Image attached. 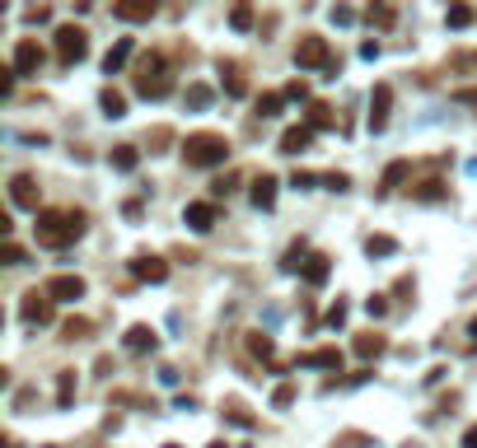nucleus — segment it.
Returning <instances> with one entry per match:
<instances>
[{"mask_svg": "<svg viewBox=\"0 0 477 448\" xmlns=\"http://www.w3.org/2000/svg\"><path fill=\"white\" fill-rule=\"evenodd\" d=\"M84 211H71V206H61V211H38V224H33V234H38V248H71L80 234H84Z\"/></svg>", "mask_w": 477, "mask_h": 448, "instance_id": "1", "label": "nucleus"}, {"mask_svg": "<svg viewBox=\"0 0 477 448\" xmlns=\"http://www.w3.org/2000/svg\"><path fill=\"white\" fill-rule=\"evenodd\" d=\"M183 159H187V168H220V163L230 159V135L192 131L183 140Z\"/></svg>", "mask_w": 477, "mask_h": 448, "instance_id": "2", "label": "nucleus"}, {"mask_svg": "<svg viewBox=\"0 0 477 448\" xmlns=\"http://www.w3.org/2000/svg\"><path fill=\"white\" fill-rule=\"evenodd\" d=\"M136 94H140V98H164V94H169V89H173V75H169V61H164V56L159 52H150V56H140V61H136Z\"/></svg>", "mask_w": 477, "mask_h": 448, "instance_id": "3", "label": "nucleus"}, {"mask_svg": "<svg viewBox=\"0 0 477 448\" xmlns=\"http://www.w3.org/2000/svg\"><path fill=\"white\" fill-rule=\"evenodd\" d=\"M332 61L337 56L328 52V38H318V33H304L295 42V66L299 70H332Z\"/></svg>", "mask_w": 477, "mask_h": 448, "instance_id": "4", "label": "nucleus"}, {"mask_svg": "<svg viewBox=\"0 0 477 448\" xmlns=\"http://www.w3.org/2000/svg\"><path fill=\"white\" fill-rule=\"evenodd\" d=\"M84 56H89V33L80 24H61L56 28V61H61V66H75Z\"/></svg>", "mask_w": 477, "mask_h": 448, "instance_id": "5", "label": "nucleus"}, {"mask_svg": "<svg viewBox=\"0 0 477 448\" xmlns=\"http://www.w3.org/2000/svg\"><path fill=\"white\" fill-rule=\"evenodd\" d=\"M38 196H42V187H38V178H33V173H14V178H10V201H14L19 211H33V215H38Z\"/></svg>", "mask_w": 477, "mask_h": 448, "instance_id": "6", "label": "nucleus"}, {"mask_svg": "<svg viewBox=\"0 0 477 448\" xmlns=\"http://www.w3.org/2000/svg\"><path fill=\"white\" fill-rule=\"evenodd\" d=\"M19 317H24L28 327H42V322H52V294H47V290H28L24 304H19Z\"/></svg>", "mask_w": 477, "mask_h": 448, "instance_id": "7", "label": "nucleus"}, {"mask_svg": "<svg viewBox=\"0 0 477 448\" xmlns=\"http://www.w3.org/2000/svg\"><path fill=\"white\" fill-rule=\"evenodd\" d=\"M132 276L136 280H150V285H164V280H169V262L155 257V252H136L132 257Z\"/></svg>", "mask_w": 477, "mask_h": 448, "instance_id": "8", "label": "nucleus"}, {"mask_svg": "<svg viewBox=\"0 0 477 448\" xmlns=\"http://www.w3.org/2000/svg\"><path fill=\"white\" fill-rule=\"evenodd\" d=\"M10 66H14V75H38V70H42V47H38L33 38H19Z\"/></svg>", "mask_w": 477, "mask_h": 448, "instance_id": "9", "label": "nucleus"}, {"mask_svg": "<svg viewBox=\"0 0 477 448\" xmlns=\"http://www.w3.org/2000/svg\"><path fill=\"white\" fill-rule=\"evenodd\" d=\"M42 290L52 294V304H75V299H84V280L80 276H52Z\"/></svg>", "mask_w": 477, "mask_h": 448, "instance_id": "10", "label": "nucleus"}, {"mask_svg": "<svg viewBox=\"0 0 477 448\" xmlns=\"http://www.w3.org/2000/svg\"><path fill=\"white\" fill-rule=\"evenodd\" d=\"M389 107H393V84H374V94H370V131H384V127H389Z\"/></svg>", "mask_w": 477, "mask_h": 448, "instance_id": "11", "label": "nucleus"}, {"mask_svg": "<svg viewBox=\"0 0 477 448\" xmlns=\"http://www.w3.org/2000/svg\"><path fill=\"white\" fill-rule=\"evenodd\" d=\"M295 365H304V369H332V373H342V350H337V345H318V350H309V355H299Z\"/></svg>", "mask_w": 477, "mask_h": 448, "instance_id": "12", "label": "nucleus"}, {"mask_svg": "<svg viewBox=\"0 0 477 448\" xmlns=\"http://www.w3.org/2000/svg\"><path fill=\"white\" fill-rule=\"evenodd\" d=\"M314 145V127L309 122H299V127H286L281 131V155H304Z\"/></svg>", "mask_w": 477, "mask_h": 448, "instance_id": "13", "label": "nucleus"}, {"mask_svg": "<svg viewBox=\"0 0 477 448\" xmlns=\"http://www.w3.org/2000/svg\"><path fill=\"white\" fill-rule=\"evenodd\" d=\"M112 14L122 24H145V19H155V0H122V5H112Z\"/></svg>", "mask_w": 477, "mask_h": 448, "instance_id": "14", "label": "nucleus"}, {"mask_svg": "<svg viewBox=\"0 0 477 448\" xmlns=\"http://www.w3.org/2000/svg\"><path fill=\"white\" fill-rule=\"evenodd\" d=\"M183 220L197 229V234H206V229L215 224V206H211V201H192V206L183 211Z\"/></svg>", "mask_w": 477, "mask_h": 448, "instance_id": "15", "label": "nucleus"}, {"mask_svg": "<svg viewBox=\"0 0 477 448\" xmlns=\"http://www.w3.org/2000/svg\"><path fill=\"white\" fill-rule=\"evenodd\" d=\"M248 196H253L258 211H271V206H276V178H271V173L253 178V192H248Z\"/></svg>", "mask_w": 477, "mask_h": 448, "instance_id": "16", "label": "nucleus"}, {"mask_svg": "<svg viewBox=\"0 0 477 448\" xmlns=\"http://www.w3.org/2000/svg\"><path fill=\"white\" fill-rule=\"evenodd\" d=\"M159 337H155V327H145V322H136L132 332H127V350L132 355H145V350H155Z\"/></svg>", "mask_w": 477, "mask_h": 448, "instance_id": "17", "label": "nucleus"}, {"mask_svg": "<svg viewBox=\"0 0 477 448\" xmlns=\"http://www.w3.org/2000/svg\"><path fill=\"white\" fill-rule=\"evenodd\" d=\"M132 52H136V38H122V42H117V47L103 56V70H108V75H117V70L132 61Z\"/></svg>", "mask_w": 477, "mask_h": 448, "instance_id": "18", "label": "nucleus"}, {"mask_svg": "<svg viewBox=\"0 0 477 448\" xmlns=\"http://www.w3.org/2000/svg\"><path fill=\"white\" fill-rule=\"evenodd\" d=\"M407 173H412V163H407V159H393V163L384 168V183H379V196H389V192H398Z\"/></svg>", "mask_w": 477, "mask_h": 448, "instance_id": "19", "label": "nucleus"}, {"mask_svg": "<svg viewBox=\"0 0 477 448\" xmlns=\"http://www.w3.org/2000/svg\"><path fill=\"white\" fill-rule=\"evenodd\" d=\"M108 163H112L117 173H136V163H140V150H136V145H112Z\"/></svg>", "mask_w": 477, "mask_h": 448, "instance_id": "20", "label": "nucleus"}, {"mask_svg": "<svg viewBox=\"0 0 477 448\" xmlns=\"http://www.w3.org/2000/svg\"><path fill=\"white\" fill-rule=\"evenodd\" d=\"M384 350H389V341H384L379 332H360V337H356V355H360V360H379Z\"/></svg>", "mask_w": 477, "mask_h": 448, "instance_id": "21", "label": "nucleus"}, {"mask_svg": "<svg viewBox=\"0 0 477 448\" xmlns=\"http://www.w3.org/2000/svg\"><path fill=\"white\" fill-rule=\"evenodd\" d=\"M328 276H332V257H328V252H314L309 266H304V280H309V285H323Z\"/></svg>", "mask_w": 477, "mask_h": 448, "instance_id": "22", "label": "nucleus"}, {"mask_svg": "<svg viewBox=\"0 0 477 448\" xmlns=\"http://www.w3.org/2000/svg\"><path fill=\"white\" fill-rule=\"evenodd\" d=\"M220 70H225V94H230V98H243V94H248V75L238 70L234 61H230V66H220Z\"/></svg>", "mask_w": 477, "mask_h": 448, "instance_id": "23", "label": "nucleus"}, {"mask_svg": "<svg viewBox=\"0 0 477 448\" xmlns=\"http://www.w3.org/2000/svg\"><path fill=\"white\" fill-rule=\"evenodd\" d=\"M99 103H103L108 117H127V94H122V89H112V84L99 94Z\"/></svg>", "mask_w": 477, "mask_h": 448, "instance_id": "24", "label": "nucleus"}, {"mask_svg": "<svg viewBox=\"0 0 477 448\" xmlns=\"http://www.w3.org/2000/svg\"><path fill=\"white\" fill-rule=\"evenodd\" d=\"M89 332H94L89 317H66V322H61V341H84Z\"/></svg>", "mask_w": 477, "mask_h": 448, "instance_id": "25", "label": "nucleus"}, {"mask_svg": "<svg viewBox=\"0 0 477 448\" xmlns=\"http://www.w3.org/2000/svg\"><path fill=\"white\" fill-rule=\"evenodd\" d=\"M332 122H337V117H332V107L314 98V103H309V127H314V131H328Z\"/></svg>", "mask_w": 477, "mask_h": 448, "instance_id": "26", "label": "nucleus"}, {"mask_svg": "<svg viewBox=\"0 0 477 448\" xmlns=\"http://www.w3.org/2000/svg\"><path fill=\"white\" fill-rule=\"evenodd\" d=\"M309 257H314V252H309L304 243H291V252H286V262H281V271H304V266H309Z\"/></svg>", "mask_w": 477, "mask_h": 448, "instance_id": "27", "label": "nucleus"}, {"mask_svg": "<svg viewBox=\"0 0 477 448\" xmlns=\"http://www.w3.org/2000/svg\"><path fill=\"white\" fill-rule=\"evenodd\" d=\"M71 397H75V369H61V378H56V406H71Z\"/></svg>", "mask_w": 477, "mask_h": 448, "instance_id": "28", "label": "nucleus"}, {"mask_svg": "<svg viewBox=\"0 0 477 448\" xmlns=\"http://www.w3.org/2000/svg\"><path fill=\"white\" fill-rule=\"evenodd\" d=\"M412 196H417V201H445V183H440V178H426V183H417Z\"/></svg>", "mask_w": 477, "mask_h": 448, "instance_id": "29", "label": "nucleus"}, {"mask_svg": "<svg viewBox=\"0 0 477 448\" xmlns=\"http://www.w3.org/2000/svg\"><path fill=\"white\" fill-rule=\"evenodd\" d=\"M365 252H370V257H389V252H398V243L389 234H370L365 238Z\"/></svg>", "mask_w": 477, "mask_h": 448, "instance_id": "30", "label": "nucleus"}, {"mask_svg": "<svg viewBox=\"0 0 477 448\" xmlns=\"http://www.w3.org/2000/svg\"><path fill=\"white\" fill-rule=\"evenodd\" d=\"M248 350H253L258 360H271V355H276V345H271V337H262V332H248Z\"/></svg>", "mask_w": 477, "mask_h": 448, "instance_id": "31", "label": "nucleus"}, {"mask_svg": "<svg viewBox=\"0 0 477 448\" xmlns=\"http://www.w3.org/2000/svg\"><path fill=\"white\" fill-rule=\"evenodd\" d=\"M281 103H286V94H262V98L253 103V112H258V117H276Z\"/></svg>", "mask_w": 477, "mask_h": 448, "instance_id": "32", "label": "nucleus"}, {"mask_svg": "<svg viewBox=\"0 0 477 448\" xmlns=\"http://www.w3.org/2000/svg\"><path fill=\"white\" fill-rule=\"evenodd\" d=\"M230 28L248 33V28H253V5H234V10H230Z\"/></svg>", "mask_w": 477, "mask_h": 448, "instance_id": "33", "label": "nucleus"}, {"mask_svg": "<svg viewBox=\"0 0 477 448\" xmlns=\"http://www.w3.org/2000/svg\"><path fill=\"white\" fill-rule=\"evenodd\" d=\"M215 94H211V84H187V107H206Z\"/></svg>", "mask_w": 477, "mask_h": 448, "instance_id": "34", "label": "nucleus"}, {"mask_svg": "<svg viewBox=\"0 0 477 448\" xmlns=\"http://www.w3.org/2000/svg\"><path fill=\"white\" fill-rule=\"evenodd\" d=\"M445 24H450V28H468V24H473V10H468V5H450Z\"/></svg>", "mask_w": 477, "mask_h": 448, "instance_id": "35", "label": "nucleus"}, {"mask_svg": "<svg viewBox=\"0 0 477 448\" xmlns=\"http://www.w3.org/2000/svg\"><path fill=\"white\" fill-rule=\"evenodd\" d=\"M145 145H150V155H159L164 145H173V131H169V127H155V131L145 135Z\"/></svg>", "mask_w": 477, "mask_h": 448, "instance_id": "36", "label": "nucleus"}, {"mask_svg": "<svg viewBox=\"0 0 477 448\" xmlns=\"http://www.w3.org/2000/svg\"><path fill=\"white\" fill-rule=\"evenodd\" d=\"M365 19H370L374 28H389V24H393V10H389V5H379V10H374V5H370V10H365Z\"/></svg>", "mask_w": 477, "mask_h": 448, "instance_id": "37", "label": "nucleus"}, {"mask_svg": "<svg viewBox=\"0 0 477 448\" xmlns=\"http://www.w3.org/2000/svg\"><path fill=\"white\" fill-rule=\"evenodd\" d=\"M295 401V383H276V393H271V406L281 411V406H291Z\"/></svg>", "mask_w": 477, "mask_h": 448, "instance_id": "38", "label": "nucleus"}, {"mask_svg": "<svg viewBox=\"0 0 477 448\" xmlns=\"http://www.w3.org/2000/svg\"><path fill=\"white\" fill-rule=\"evenodd\" d=\"M365 313L384 317V313H389V294H370V299H365Z\"/></svg>", "mask_w": 477, "mask_h": 448, "instance_id": "39", "label": "nucleus"}, {"mask_svg": "<svg viewBox=\"0 0 477 448\" xmlns=\"http://www.w3.org/2000/svg\"><path fill=\"white\" fill-rule=\"evenodd\" d=\"M314 183H323V173H299V168L291 173V187H299V192H309Z\"/></svg>", "mask_w": 477, "mask_h": 448, "instance_id": "40", "label": "nucleus"}, {"mask_svg": "<svg viewBox=\"0 0 477 448\" xmlns=\"http://www.w3.org/2000/svg\"><path fill=\"white\" fill-rule=\"evenodd\" d=\"M225 416H230L234 425H253V416H248V411H243L238 401H225Z\"/></svg>", "mask_w": 477, "mask_h": 448, "instance_id": "41", "label": "nucleus"}, {"mask_svg": "<svg viewBox=\"0 0 477 448\" xmlns=\"http://www.w3.org/2000/svg\"><path fill=\"white\" fill-rule=\"evenodd\" d=\"M323 187H332V192H346V187H351V178H346V173H323Z\"/></svg>", "mask_w": 477, "mask_h": 448, "instance_id": "42", "label": "nucleus"}, {"mask_svg": "<svg viewBox=\"0 0 477 448\" xmlns=\"http://www.w3.org/2000/svg\"><path fill=\"white\" fill-rule=\"evenodd\" d=\"M281 94H286V98H309V84H304V79H291Z\"/></svg>", "mask_w": 477, "mask_h": 448, "instance_id": "43", "label": "nucleus"}, {"mask_svg": "<svg viewBox=\"0 0 477 448\" xmlns=\"http://www.w3.org/2000/svg\"><path fill=\"white\" fill-rule=\"evenodd\" d=\"M5 266H24V248L19 243H5Z\"/></svg>", "mask_w": 477, "mask_h": 448, "instance_id": "44", "label": "nucleus"}, {"mask_svg": "<svg viewBox=\"0 0 477 448\" xmlns=\"http://www.w3.org/2000/svg\"><path fill=\"white\" fill-rule=\"evenodd\" d=\"M342 322H346V304H342V299H337V304L328 308V327H342Z\"/></svg>", "mask_w": 477, "mask_h": 448, "instance_id": "45", "label": "nucleus"}, {"mask_svg": "<svg viewBox=\"0 0 477 448\" xmlns=\"http://www.w3.org/2000/svg\"><path fill=\"white\" fill-rule=\"evenodd\" d=\"M332 24H356V10H346V5H337V10H332Z\"/></svg>", "mask_w": 477, "mask_h": 448, "instance_id": "46", "label": "nucleus"}, {"mask_svg": "<svg viewBox=\"0 0 477 448\" xmlns=\"http://www.w3.org/2000/svg\"><path fill=\"white\" fill-rule=\"evenodd\" d=\"M454 103H468V107H477V89H454Z\"/></svg>", "mask_w": 477, "mask_h": 448, "instance_id": "47", "label": "nucleus"}, {"mask_svg": "<svg viewBox=\"0 0 477 448\" xmlns=\"http://www.w3.org/2000/svg\"><path fill=\"white\" fill-rule=\"evenodd\" d=\"M230 187H234V173H225V178H215V183H211V192H215V196H225Z\"/></svg>", "mask_w": 477, "mask_h": 448, "instance_id": "48", "label": "nucleus"}, {"mask_svg": "<svg viewBox=\"0 0 477 448\" xmlns=\"http://www.w3.org/2000/svg\"><path fill=\"white\" fill-rule=\"evenodd\" d=\"M28 19H33V24H47V19H52V10H47V5H33V10H28Z\"/></svg>", "mask_w": 477, "mask_h": 448, "instance_id": "49", "label": "nucleus"}, {"mask_svg": "<svg viewBox=\"0 0 477 448\" xmlns=\"http://www.w3.org/2000/svg\"><path fill=\"white\" fill-rule=\"evenodd\" d=\"M463 448H477V425H468V430H463Z\"/></svg>", "mask_w": 477, "mask_h": 448, "instance_id": "50", "label": "nucleus"}, {"mask_svg": "<svg viewBox=\"0 0 477 448\" xmlns=\"http://www.w3.org/2000/svg\"><path fill=\"white\" fill-rule=\"evenodd\" d=\"M468 332H473V337H468V345L477 350V317H473V327H468Z\"/></svg>", "mask_w": 477, "mask_h": 448, "instance_id": "51", "label": "nucleus"}, {"mask_svg": "<svg viewBox=\"0 0 477 448\" xmlns=\"http://www.w3.org/2000/svg\"><path fill=\"white\" fill-rule=\"evenodd\" d=\"M211 448H230V444H220V439H215V444H211Z\"/></svg>", "mask_w": 477, "mask_h": 448, "instance_id": "52", "label": "nucleus"}, {"mask_svg": "<svg viewBox=\"0 0 477 448\" xmlns=\"http://www.w3.org/2000/svg\"><path fill=\"white\" fill-rule=\"evenodd\" d=\"M164 448H183V444H164Z\"/></svg>", "mask_w": 477, "mask_h": 448, "instance_id": "53", "label": "nucleus"}]
</instances>
